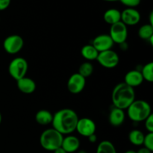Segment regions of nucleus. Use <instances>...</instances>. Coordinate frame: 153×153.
Segmentation results:
<instances>
[{
	"instance_id": "393cba45",
	"label": "nucleus",
	"mask_w": 153,
	"mask_h": 153,
	"mask_svg": "<svg viewBox=\"0 0 153 153\" xmlns=\"http://www.w3.org/2000/svg\"><path fill=\"white\" fill-rule=\"evenodd\" d=\"M143 145L145 148L153 152V133L148 132L144 135Z\"/></svg>"
},
{
	"instance_id": "473e14b6",
	"label": "nucleus",
	"mask_w": 153,
	"mask_h": 153,
	"mask_svg": "<svg viewBox=\"0 0 153 153\" xmlns=\"http://www.w3.org/2000/svg\"><path fill=\"white\" fill-rule=\"evenodd\" d=\"M150 25H153V12L152 11L149 14V23Z\"/></svg>"
},
{
	"instance_id": "f257e3e1",
	"label": "nucleus",
	"mask_w": 153,
	"mask_h": 153,
	"mask_svg": "<svg viewBox=\"0 0 153 153\" xmlns=\"http://www.w3.org/2000/svg\"><path fill=\"white\" fill-rule=\"evenodd\" d=\"M79 119L77 113L73 109H61L53 114L52 128L63 135H68L76 131Z\"/></svg>"
},
{
	"instance_id": "39448f33",
	"label": "nucleus",
	"mask_w": 153,
	"mask_h": 153,
	"mask_svg": "<svg viewBox=\"0 0 153 153\" xmlns=\"http://www.w3.org/2000/svg\"><path fill=\"white\" fill-rule=\"evenodd\" d=\"M28 70V61L22 57H16L13 58L8 66L9 74L16 81L26 76Z\"/></svg>"
},
{
	"instance_id": "c85d7f7f",
	"label": "nucleus",
	"mask_w": 153,
	"mask_h": 153,
	"mask_svg": "<svg viewBox=\"0 0 153 153\" xmlns=\"http://www.w3.org/2000/svg\"><path fill=\"white\" fill-rule=\"evenodd\" d=\"M88 140L91 142V143H94L97 141V136L96 135V134H91L88 137Z\"/></svg>"
},
{
	"instance_id": "7ed1b4c3",
	"label": "nucleus",
	"mask_w": 153,
	"mask_h": 153,
	"mask_svg": "<svg viewBox=\"0 0 153 153\" xmlns=\"http://www.w3.org/2000/svg\"><path fill=\"white\" fill-rule=\"evenodd\" d=\"M126 110L129 119L134 123L144 121L152 114V108L149 103L142 100H134Z\"/></svg>"
},
{
	"instance_id": "1a4fd4ad",
	"label": "nucleus",
	"mask_w": 153,
	"mask_h": 153,
	"mask_svg": "<svg viewBox=\"0 0 153 153\" xmlns=\"http://www.w3.org/2000/svg\"><path fill=\"white\" fill-rule=\"evenodd\" d=\"M86 85V79L76 73L70 76L67 81V87L69 92L73 94H80L85 89Z\"/></svg>"
},
{
	"instance_id": "ddd939ff",
	"label": "nucleus",
	"mask_w": 153,
	"mask_h": 153,
	"mask_svg": "<svg viewBox=\"0 0 153 153\" xmlns=\"http://www.w3.org/2000/svg\"><path fill=\"white\" fill-rule=\"evenodd\" d=\"M143 81L144 80L143 79V76L140 70H130L126 74L125 78H124V83L132 88L140 86V85H142Z\"/></svg>"
},
{
	"instance_id": "6ab92c4d",
	"label": "nucleus",
	"mask_w": 153,
	"mask_h": 153,
	"mask_svg": "<svg viewBox=\"0 0 153 153\" xmlns=\"http://www.w3.org/2000/svg\"><path fill=\"white\" fill-rule=\"evenodd\" d=\"M100 52L96 49V48L92 44L85 45L81 49V55L87 60V61H92L97 60Z\"/></svg>"
},
{
	"instance_id": "9d476101",
	"label": "nucleus",
	"mask_w": 153,
	"mask_h": 153,
	"mask_svg": "<svg viewBox=\"0 0 153 153\" xmlns=\"http://www.w3.org/2000/svg\"><path fill=\"white\" fill-rule=\"evenodd\" d=\"M97 126L95 122L91 118L83 117L78 120L76 131H77L80 135L88 137L91 134H95Z\"/></svg>"
},
{
	"instance_id": "e433bc0d",
	"label": "nucleus",
	"mask_w": 153,
	"mask_h": 153,
	"mask_svg": "<svg viewBox=\"0 0 153 153\" xmlns=\"http://www.w3.org/2000/svg\"><path fill=\"white\" fill-rule=\"evenodd\" d=\"M1 120H2V117H1V113H0V124H1Z\"/></svg>"
},
{
	"instance_id": "c9c22d12",
	"label": "nucleus",
	"mask_w": 153,
	"mask_h": 153,
	"mask_svg": "<svg viewBox=\"0 0 153 153\" xmlns=\"http://www.w3.org/2000/svg\"><path fill=\"white\" fill-rule=\"evenodd\" d=\"M104 1H119V0H104Z\"/></svg>"
},
{
	"instance_id": "72a5a7b5",
	"label": "nucleus",
	"mask_w": 153,
	"mask_h": 153,
	"mask_svg": "<svg viewBox=\"0 0 153 153\" xmlns=\"http://www.w3.org/2000/svg\"><path fill=\"white\" fill-rule=\"evenodd\" d=\"M124 153H136V151L132 150V149H130V150H127L126 152H125Z\"/></svg>"
},
{
	"instance_id": "4468645a",
	"label": "nucleus",
	"mask_w": 153,
	"mask_h": 153,
	"mask_svg": "<svg viewBox=\"0 0 153 153\" xmlns=\"http://www.w3.org/2000/svg\"><path fill=\"white\" fill-rule=\"evenodd\" d=\"M61 147L67 153H73L79 150L80 147V140L76 136L68 134L63 138Z\"/></svg>"
},
{
	"instance_id": "0eeeda50",
	"label": "nucleus",
	"mask_w": 153,
	"mask_h": 153,
	"mask_svg": "<svg viewBox=\"0 0 153 153\" xmlns=\"http://www.w3.org/2000/svg\"><path fill=\"white\" fill-rule=\"evenodd\" d=\"M24 40L21 36L18 34H12L6 37L3 42V48L7 53L15 55L22 49Z\"/></svg>"
},
{
	"instance_id": "a211bd4d",
	"label": "nucleus",
	"mask_w": 153,
	"mask_h": 153,
	"mask_svg": "<svg viewBox=\"0 0 153 153\" xmlns=\"http://www.w3.org/2000/svg\"><path fill=\"white\" fill-rule=\"evenodd\" d=\"M103 19L106 23L114 25L121 21V12L116 8H110L104 13Z\"/></svg>"
},
{
	"instance_id": "412c9836",
	"label": "nucleus",
	"mask_w": 153,
	"mask_h": 153,
	"mask_svg": "<svg viewBox=\"0 0 153 153\" xmlns=\"http://www.w3.org/2000/svg\"><path fill=\"white\" fill-rule=\"evenodd\" d=\"M96 153H117L115 146L110 140H102L98 144Z\"/></svg>"
},
{
	"instance_id": "c756f323",
	"label": "nucleus",
	"mask_w": 153,
	"mask_h": 153,
	"mask_svg": "<svg viewBox=\"0 0 153 153\" xmlns=\"http://www.w3.org/2000/svg\"><path fill=\"white\" fill-rule=\"evenodd\" d=\"M136 153H152V151L149 150V149H146V148H145L144 146H143V147L139 149L136 152Z\"/></svg>"
},
{
	"instance_id": "2f4dec72",
	"label": "nucleus",
	"mask_w": 153,
	"mask_h": 153,
	"mask_svg": "<svg viewBox=\"0 0 153 153\" xmlns=\"http://www.w3.org/2000/svg\"><path fill=\"white\" fill-rule=\"evenodd\" d=\"M53 152L54 153H67L62 147H61H61L58 148V149H56L55 151H53Z\"/></svg>"
},
{
	"instance_id": "2eb2a0df",
	"label": "nucleus",
	"mask_w": 153,
	"mask_h": 153,
	"mask_svg": "<svg viewBox=\"0 0 153 153\" xmlns=\"http://www.w3.org/2000/svg\"><path fill=\"white\" fill-rule=\"evenodd\" d=\"M126 120V113L124 110L114 107L111 110L108 116L109 123L114 127H119L123 124Z\"/></svg>"
},
{
	"instance_id": "dca6fc26",
	"label": "nucleus",
	"mask_w": 153,
	"mask_h": 153,
	"mask_svg": "<svg viewBox=\"0 0 153 153\" xmlns=\"http://www.w3.org/2000/svg\"><path fill=\"white\" fill-rule=\"evenodd\" d=\"M16 86L20 92L25 94H31L35 91L37 85L35 82L27 76L16 81Z\"/></svg>"
},
{
	"instance_id": "4be33fe9",
	"label": "nucleus",
	"mask_w": 153,
	"mask_h": 153,
	"mask_svg": "<svg viewBox=\"0 0 153 153\" xmlns=\"http://www.w3.org/2000/svg\"><path fill=\"white\" fill-rule=\"evenodd\" d=\"M140 72L143 80L148 82H153V62H149L143 65Z\"/></svg>"
},
{
	"instance_id": "bb28decb",
	"label": "nucleus",
	"mask_w": 153,
	"mask_h": 153,
	"mask_svg": "<svg viewBox=\"0 0 153 153\" xmlns=\"http://www.w3.org/2000/svg\"><path fill=\"white\" fill-rule=\"evenodd\" d=\"M145 122V128L148 131V132L153 133V115H149L147 118L144 120Z\"/></svg>"
},
{
	"instance_id": "b1692460",
	"label": "nucleus",
	"mask_w": 153,
	"mask_h": 153,
	"mask_svg": "<svg viewBox=\"0 0 153 153\" xmlns=\"http://www.w3.org/2000/svg\"><path fill=\"white\" fill-rule=\"evenodd\" d=\"M94 71V65H93L90 61H85V62L82 63V64L79 66L78 73H79L81 76H82L84 78L87 79V78L90 77V76L93 74Z\"/></svg>"
},
{
	"instance_id": "f03ea898",
	"label": "nucleus",
	"mask_w": 153,
	"mask_h": 153,
	"mask_svg": "<svg viewBox=\"0 0 153 153\" xmlns=\"http://www.w3.org/2000/svg\"><path fill=\"white\" fill-rule=\"evenodd\" d=\"M111 100L113 106L122 110H126L135 100V91L124 82L117 84L112 91Z\"/></svg>"
},
{
	"instance_id": "423d86ee",
	"label": "nucleus",
	"mask_w": 153,
	"mask_h": 153,
	"mask_svg": "<svg viewBox=\"0 0 153 153\" xmlns=\"http://www.w3.org/2000/svg\"><path fill=\"white\" fill-rule=\"evenodd\" d=\"M97 61L102 67L107 69H113L117 67L120 62V57L112 49L104 51L99 53Z\"/></svg>"
},
{
	"instance_id": "f8f14e48",
	"label": "nucleus",
	"mask_w": 153,
	"mask_h": 153,
	"mask_svg": "<svg viewBox=\"0 0 153 153\" xmlns=\"http://www.w3.org/2000/svg\"><path fill=\"white\" fill-rule=\"evenodd\" d=\"M114 42L110 35L107 34H102L97 36L93 40L92 45L99 52L110 50L114 46Z\"/></svg>"
},
{
	"instance_id": "aec40b11",
	"label": "nucleus",
	"mask_w": 153,
	"mask_h": 153,
	"mask_svg": "<svg viewBox=\"0 0 153 153\" xmlns=\"http://www.w3.org/2000/svg\"><path fill=\"white\" fill-rule=\"evenodd\" d=\"M145 134L138 129H133L128 134V140L134 146H140L143 145Z\"/></svg>"
},
{
	"instance_id": "a878e982",
	"label": "nucleus",
	"mask_w": 153,
	"mask_h": 153,
	"mask_svg": "<svg viewBox=\"0 0 153 153\" xmlns=\"http://www.w3.org/2000/svg\"><path fill=\"white\" fill-rule=\"evenodd\" d=\"M123 5L130 8H134L140 4L141 0H119Z\"/></svg>"
},
{
	"instance_id": "5701e85b",
	"label": "nucleus",
	"mask_w": 153,
	"mask_h": 153,
	"mask_svg": "<svg viewBox=\"0 0 153 153\" xmlns=\"http://www.w3.org/2000/svg\"><path fill=\"white\" fill-rule=\"evenodd\" d=\"M137 34L140 38L148 40L153 36V25L149 23L143 25L138 29Z\"/></svg>"
},
{
	"instance_id": "9b49d317",
	"label": "nucleus",
	"mask_w": 153,
	"mask_h": 153,
	"mask_svg": "<svg viewBox=\"0 0 153 153\" xmlns=\"http://www.w3.org/2000/svg\"><path fill=\"white\" fill-rule=\"evenodd\" d=\"M140 21V13L135 8L127 7L121 12V22L126 26H133Z\"/></svg>"
},
{
	"instance_id": "20e7f679",
	"label": "nucleus",
	"mask_w": 153,
	"mask_h": 153,
	"mask_svg": "<svg viewBox=\"0 0 153 153\" xmlns=\"http://www.w3.org/2000/svg\"><path fill=\"white\" fill-rule=\"evenodd\" d=\"M64 135L58 132L53 128H49L44 130L40 134V146L45 150L53 152L58 148L61 147Z\"/></svg>"
},
{
	"instance_id": "7c9ffc66",
	"label": "nucleus",
	"mask_w": 153,
	"mask_h": 153,
	"mask_svg": "<svg viewBox=\"0 0 153 153\" xmlns=\"http://www.w3.org/2000/svg\"><path fill=\"white\" fill-rule=\"evenodd\" d=\"M120 46V49L121 50H126L127 49H128V45H127L126 42H124V43H120V44H119Z\"/></svg>"
},
{
	"instance_id": "cd10ccee",
	"label": "nucleus",
	"mask_w": 153,
	"mask_h": 153,
	"mask_svg": "<svg viewBox=\"0 0 153 153\" xmlns=\"http://www.w3.org/2000/svg\"><path fill=\"white\" fill-rule=\"evenodd\" d=\"M11 0H0V11L7 9L10 6Z\"/></svg>"
},
{
	"instance_id": "f704fd0d",
	"label": "nucleus",
	"mask_w": 153,
	"mask_h": 153,
	"mask_svg": "<svg viewBox=\"0 0 153 153\" xmlns=\"http://www.w3.org/2000/svg\"><path fill=\"white\" fill-rule=\"evenodd\" d=\"M78 153H88V152H87L85 150H84V149H81V150L78 151Z\"/></svg>"
},
{
	"instance_id": "6e6552de",
	"label": "nucleus",
	"mask_w": 153,
	"mask_h": 153,
	"mask_svg": "<svg viewBox=\"0 0 153 153\" xmlns=\"http://www.w3.org/2000/svg\"><path fill=\"white\" fill-rule=\"evenodd\" d=\"M109 35L113 40L114 43L120 44L126 42L128 37V29L127 26L121 21L111 25Z\"/></svg>"
},
{
	"instance_id": "f3484780",
	"label": "nucleus",
	"mask_w": 153,
	"mask_h": 153,
	"mask_svg": "<svg viewBox=\"0 0 153 153\" xmlns=\"http://www.w3.org/2000/svg\"><path fill=\"white\" fill-rule=\"evenodd\" d=\"M53 114L49 111L42 109L36 113L35 120L39 125L47 126L52 124Z\"/></svg>"
}]
</instances>
